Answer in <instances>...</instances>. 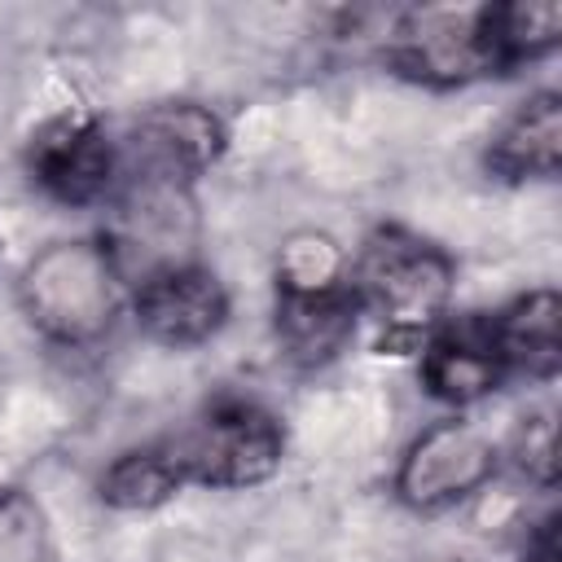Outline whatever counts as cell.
<instances>
[{
  "label": "cell",
  "instance_id": "13",
  "mask_svg": "<svg viewBox=\"0 0 562 562\" xmlns=\"http://www.w3.org/2000/svg\"><path fill=\"white\" fill-rule=\"evenodd\" d=\"M184 487H189V483H184L180 457H176V448H171V435L119 452V457L101 470V479H97L101 505H110V509H119V514L158 509V505H167L171 496H180Z\"/></svg>",
  "mask_w": 562,
  "mask_h": 562
},
{
  "label": "cell",
  "instance_id": "5",
  "mask_svg": "<svg viewBox=\"0 0 562 562\" xmlns=\"http://www.w3.org/2000/svg\"><path fill=\"white\" fill-rule=\"evenodd\" d=\"M119 140V184H149V189H184L224 158L228 127L202 101H158L145 105L114 132Z\"/></svg>",
  "mask_w": 562,
  "mask_h": 562
},
{
  "label": "cell",
  "instance_id": "17",
  "mask_svg": "<svg viewBox=\"0 0 562 562\" xmlns=\"http://www.w3.org/2000/svg\"><path fill=\"white\" fill-rule=\"evenodd\" d=\"M48 522L31 492L0 487V562H44Z\"/></svg>",
  "mask_w": 562,
  "mask_h": 562
},
{
  "label": "cell",
  "instance_id": "14",
  "mask_svg": "<svg viewBox=\"0 0 562 562\" xmlns=\"http://www.w3.org/2000/svg\"><path fill=\"white\" fill-rule=\"evenodd\" d=\"M487 22H492V35L501 44V57H505L509 75L518 66H531V61L549 57L562 40V4H553V0L487 4Z\"/></svg>",
  "mask_w": 562,
  "mask_h": 562
},
{
  "label": "cell",
  "instance_id": "15",
  "mask_svg": "<svg viewBox=\"0 0 562 562\" xmlns=\"http://www.w3.org/2000/svg\"><path fill=\"white\" fill-rule=\"evenodd\" d=\"M272 281L277 290H329L351 281V259L347 250L325 233V228H294L272 259Z\"/></svg>",
  "mask_w": 562,
  "mask_h": 562
},
{
  "label": "cell",
  "instance_id": "12",
  "mask_svg": "<svg viewBox=\"0 0 562 562\" xmlns=\"http://www.w3.org/2000/svg\"><path fill=\"white\" fill-rule=\"evenodd\" d=\"M487 338L514 378L553 382L562 364V299L553 285H536L501 303L496 312H483Z\"/></svg>",
  "mask_w": 562,
  "mask_h": 562
},
{
  "label": "cell",
  "instance_id": "2",
  "mask_svg": "<svg viewBox=\"0 0 562 562\" xmlns=\"http://www.w3.org/2000/svg\"><path fill=\"white\" fill-rule=\"evenodd\" d=\"M351 294L360 316H373L400 338H417L448 321L457 259L404 224H378L364 233L351 259Z\"/></svg>",
  "mask_w": 562,
  "mask_h": 562
},
{
  "label": "cell",
  "instance_id": "4",
  "mask_svg": "<svg viewBox=\"0 0 562 562\" xmlns=\"http://www.w3.org/2000/svg\"><path fill=\"white\" fill-rule=\"evenodd\" d=\"M386 66L422 88H465L509 75L487 22V4H422L404 9L382 48Z\"/></svg>",
  "mask_w": 562,
  "mask_h": 562
},
{
  "label": "cell",
  "instance_id": "3",
  "mask_svg": "<svg viewBox=\"0 0 562 562\" xmlns=\"http://www.w3.org/2000/svg\"><path fill=\"white\" fill-rule=\"evenodd\" d=\"M189 487L246 492L268 483L285 461V422L250 395L206 400L184 430L171 435Z\"/></svg>",
  "mask_w": 562,
  "mask_h": 562
},
{
  "label": "cell",
  "instance_id": "9",
  "mask_svg": "<svg viewBox=\"0 0 562 562\" xmlns=\"http://www.w3.org/2000/svg\"><path fill=\"white\" fill-rule=\"evenodd\" d=\"M417 378H422V391L461 413V408H474L479 400H487L492 391L505 386V364L487 338V325H483V312L479 316H461V321H439L430 334H426V347H422V364H417Z\"/></svg>",
  "mask_w": 562,
  "mask_h": 562
},
{
  "label": "cell",
  "instance_id": "11",
  "mask_svg": "<svg viewBox=\"0 0 562 562\" xmlns=\"http://www.w3.org/2000/svg\"><path fill=\"white\" fill-rule=\"evenodd\" d=\"M483 167L505 184L553 180L562 167V97L553 88L527 92L487 136Z\"/></svg>",
  "mask_w": 562,
  "mask_h": 562
},
{
  "label": "cell",
  "instance_id": "16",
  "mask_svg": "<svg viewBox=\"0 0 562 562\" xmlns=\"http://www.w3.org/2000/svg\"><path fill=\"white\" fill-rule=\"evenodd\" d=\"M501 461H509L540 492H553V483H558V422H553V413L549 408L522 413L509 443L501 448Z\"/></svg>",
  "mask_w": 562,
  "mask_h": 562
},
{
  "label": "cell",
  "instance_id": "10",
  "mask_svg": "<svg viewBox=\"0 0 562 562\" xmlns=\"http://www.w3.org/2000/svg\"><path fill=\"white\" fill-rule=\"evenodd\" d=\"M272 329L281 356L299 369H321L338 360L360 329V303L351 294V281L329 290H277Z\"/></svg>",
  "mask_w": 562,
  "mask_h": 562
},
{
  "label": "cell",
  "instance_id": "7",
  "mask_svg": "<svg viewBox=\"0 0 562 562\" xmlns=\"http://www.w3.org/2000/svg\"><path fill=\"white\" fill-rule=\"evenodd\" d=\"M26 180L57 206L83 211L101 206L119 189V140L114 132L83 110L44 119L22 149Z\"/></svg>",
  "mask_w": 562,
  "mask_h": 562
},
{
  "label": "cell",
  "instance_id": "1",
  "mask_svg": "<svg viewBox=\"0 0 562 562\" xmlns=\"http://www.w3.org/2000/svg\"><path fill=\"white\" fill-rule=\"evenodd\" d=\"M13 299L40 338L92 347L123 316L127 281L101 237H53L22 263Z\"/></svg>",
  "mask_w": 562,
  "mask_h": 562
},
{
  "label": "cell",
  "instance_id": "8",
  "mask_svg": "<svg viewBox=\"0 0 562 562\" xmlns=\"http://www.w3.org/2000/svg\"><path fill=\"white\" fill-rule=\"evenodd\" d=\"M127 312L149 342L171 351H193L228 325L233 299L215 268L184 259L140 277L127 290Z\"/></svg>",
  "mask_w": 562,
  "mask_h": 562
},
{
  "label": "cell",
  "instance_id": "6",
  "mask_svg": "<svg viewBox=\"0 0 562 562\" xmlns=\"http://www.w3.org/2000/svg\"><path fill=\"white\" fill-rule=\"evenodd\" d=\"M496 470H501L496 439L479 422L452 413L408 439V448L400 452L391 492L413 514H439L479 496Z\"/></svg>",
  "mask_w": 562,
  "mask_h": 562
}]
</instances>
